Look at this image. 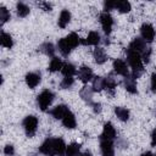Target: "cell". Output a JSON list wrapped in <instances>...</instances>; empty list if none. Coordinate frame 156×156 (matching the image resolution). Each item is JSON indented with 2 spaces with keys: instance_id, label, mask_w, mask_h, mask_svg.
I'll list each match as a JSON object with an SVG mask.
<instances>
[{
  "instance_id": "cell-19",
  "label": "cell",
  "mask_w": 156,
  "mask_h": 156,
  "mask_svg": "<svg viewBox=\"0 0 156 156\" xmlns=\"http://www.w3.org/2000/svg\"><path fill=\"white\" fill-rule=\"evenodd\" d=\"M61 72L63 73L65 77H73L77 73V69H76V67L71 62H65L63 66H62Z\"/></svg>"
},
{
  "instance_id": "cell-30",
  "label": "cell",
  "mask_w": 156,
  "mask_h": 156,
  "mask_svg": "<svg viewBox=\"0 0 156 156\" xmlns=\"http://www.w3.org/2000/svg\"><path fill=\"white\" fill-rule=\"evenodd\" d=\"M41 51H43L45 55H48V56H52V57H54L55 48H54V45H52L51 43H45V44L41 45Z\"/></svg>"
},
{
  "instance_id": "cell-38",
  "label": "cell",
  "mask_w": 156,
  "mask_h": 156,
  "mask_svg": "<svg viewBox=\"0 0 156 156\" xmlns=\"http://www.w3.org/2000/svg\"><path fill=\"white\" fill-rule=\"evenodd\" d=\"M151 89L152 91H156V73L151 74Z\"/></svg>"
},
{
  "instance_id": "cell-41",
  "label": "cell",
  "mask_w": 156,
  "mask_h": 156,
  "mask_svg": "<svg viewBox=\"0 0 156 156\" xmlns=\"http://www.w3.org/2000/svg\"><path fill=\"white\" fill-rule=\"evenodd\" d=\"M93 106H94V110H95V112H100V104H93Z\"/></svg>"
},
{
  "instance_id": "cell-8",
  "label": "cell",
  "mask_w": 156,
  "mask_h": 156,
  "mask_svg": "<svg viewBox=\"0 0 156 156\" xmlns=\"http://www.w3.org/2000/svg\"><path fill=\"white\" fill-rule=\"evenodd\" d=\"M100 149H101L102 156H115V149H113L112 140L101 139V141H100Z\"/></svg>"
},
{
  "instance_id": "cell-6",
  "label": "cell",
  "mask_w": 156,
  "mask_h": 156,
  "mask_svg": "<svg viewBox=\"0 0 156 156\" xmlns=\"http://www.w3.org/2000/svg\"><path fill=\"white\" fill-rule=\"evenodd\" d=\"M39 151L45 155V156H55V145H54V139H46L40 146H39Z\"/></svg>"
},
{
  "instance_id": "cell-12",
  "label": "cell",
  "mask_w": 156,
  "mask_h": 156,
  "mask_svg": "<svg viewBox=\"0 0 156 156\" xmlns=\"http://www.w3.org/2000/svg\"><path fill=\"white\" fill-rule=\"evenodd\" d=\"M26 83L30 89H34L40 83V74L35 72H30L26 74Z\"/></svg>"
},
{
  "instance_id": "cell-31",
  "label": "cell",
  "mask_w": 156,
  "mask_h": 156,
  "mask_svg": "<svg viewBox=\"0 0 156 156\" xmlns=\"http://www.w3.org/2000/svg\"><path fill=\"white\" fill-rule=\"evenodd\" d=\"M115 88H116V80H115L112 77L105 78V89H106V90H108L111 94H113Z\"/></svg>"
},
{
  "instance_id": "cell-13",
  "label": "cell",
  "mask_w": 156,
  "mask_h": 156,
  "mask_svg": "<svg viewBox=\"0 0 156 156\" xmlns=\"http://www.w3.org/2000/svg\"><path fill=\"white\" fill-rule=\"evenodd\" d=\"M68 112H69V110H68V107L66 105H57L56 107H54L51 110V115L56 119H62Z\"/></svg>"
},
{
  "instance_id": "cell-3",
  "label": "cell",
  "mask_w": 156,
  "mask_h": 156,
  "mask_svg": "<svg viewBox=\"0 0 156 156\" xmlns=\"http://www.w3.org/2000/svg\"><path fill=\"white\" fill-rule=\"evenodd\" d=\"M23 128L27 136H33L38 128V118L35 116H27L23 119Z\"/></svg>"
},
{
  "instance_id": "cell-27",
  "label": "cell",
  "mask_w": 156,
  "mask_h": 156,
  "mask_svg": "<svg viewBox=\"0 0 156 156\" xmlns=\"http://www.w3.org/2000/svg\"><path fill=\"white\" fill-rule=\"evenodd\" d=\"M80 151V145L77 144V143H73L71 145L67 146V150H66V155L67 156H78Z\"/></svg>"
},
{
  "instance_id": "cell-15",
  "label": "cell",
  "mask_w": 156,
  "mask_h": 156,
  "mask_svg": "<svg viewBox=\"0 0 156 156\" xmlns=\"http://www.w3.org/2000/svg\"><path fill=\"white\" fill-rule=\"evenodd\" d=\"M93 55H94V60H95V62L98 65H102L107 60V55H106V52H105V50L102 48H96L94 50Z\"/></svg>"
},
{
  "instance_id": "cell-16",
  "label": "cell",
  "mask_w": 156,
  "mask_h": 156,
  "mask_svg": "<svg viewBox=\"0 0 156 156\" xmlns=\"http://www.w3.org/2000/svg\"><path fill=\"white\" fill-rule=\"evenodd\" d=\"M71 21V12L68 10H62L61 13H60V17H58V27L61 28H66V26Z\"/></svg>"
},
{
  "instance_id": "cell-42",
  "label": "cell",
  "mask_w": 156,
  "mask_h": 156,
  "mask_svg": "<svg viewBox=\"0 0 156 156\" xmlns=\"http://www.w3.org/2000/svg\"><path fill=\"white\" fill-rule=\"evenodd\" d=\"M78 156H91V154H90L89 151H87V152H83V154H80V155H78Z\"/></svg>"
},
{
  "instance_id": "cell-10",
  "label": "cell",
  "mask_w": 156,
  "mask_h": 156,
  "mask_svg": "<svg viewBox=\"0 0 156 156\" xmlns=\"http://www.w3.org/2000/svg\"><path fill=\"white\" fill-rule=\"evenodd\" d=\"M128 49L134 50V51H136V52H139V54L141 55L147 48H146V43H145L144 39L135 38V39H133V41L129 44V48H128Z\"/></svg>"
},
{
  "instance_id": "cell-39",
  "label": "cell",
  "mask_w": 156,
  "mask_h": 156,
  "mask_svg": "<svg viewBox=\"0 0 156 156\" xmlns=\"http://www.w3.org/2000/svg\"><path fill=\"white\" fill-rule=\"evenodd\" d=\"M151 145L156 146V128L152 130V134H151Z\"/></svg>"
},
{
  "instance_id": "cell-2",
  "label": "cell",
  "mask_w": 156,
  "mask_h": 156,
  "mask_svg": "<svg viewBox=\"0 0 156 156\" xmlns=\"http://www.w3.org/2000/svg\"><path fill=\"white\" fill-rule=\"evenodd\" d=\"M52 100H54V94H52L50 90H43V91L38 95V99H37L38 106L40 107L41 111H46L48 107L51 105Z\"/></svg>"
},
{
  "instance_id": "cell-1",
  "label": "cell",
  "mask_w": 156,
  "mask_h": 156,
  "mask_svg": "<svg viewBox=\"0 0 156 156\" xmlns=\"http://www.w3.org/2000/svg\"><path fill=\"white\" fill-rule=\"evenodd\" d=\"M127 61H128V63H129V66L132 67V71H133L132 77L134 79L138 78L143 73V71H144L141 55L139 52L134 51V50L128 49V51H127Z\"/></svg>"
},
{
  "instance_id": "cell-14",
  "label": "cell",
  "mask_w": 156,
  "mask_h": 156,
  "mask_svg": "<svg viewBox=\"0 0 156 156\" xmlns=\"http://www.w3.org/2000/svg\"><path fill=\"white\" fill-rule=\"evenodd\" d=\"M54 145H55V155L62 156L63 154H66L67 145L65 144L63 139H61V138H55V139H54Z\"/></svg>"
},
{
  "instance_id": "cell-29",
  "label": "cell",
  "mask_w": 156,
  "mask_h": 156,
  "mask_svg": "<svg viewBox=\"0 0 156 156\" xmlns=\"http://www.w3.org/2000/svg\"><path fill=\"white\" fill-rule=\"evenodd\" d=\"M116 9H117L119 12H122V13H127V12L130 11V4H129L128 1H126V0L117 1V6H116Z\"/></svg>"
},
{
  "instance_id": "cell-22",
  "label": "cell",
  "mask_w": 156,
  "mask_h": 156,
  "mask_svg": "<svg viewBox=\"0 0 156 156\" xmlns=\"http://www.w3.org/2000/svg\"><path fill=\"white\" fill-rule=\"evenodd\" d=\"M62 61L58 58V57H52L51 61H50V65H49V71L50 72H57V71H61L62 69Z\"/></svg>"
},
{
  "instance_id": "cell-21",
  "label": "cell",
  "mask_w": 156,
  "mask_h": 156,
  "mask_svg": "<svg viewBox=\"0 0 156 156\" xmlns=\"http://www.w3.org/2000/svg\"><path fill=\"white\" fill-rule=\"evenodd\" d=\"M100 43V34L98 32H90L84 41V44L88 45H98Z\"/></svg>"
},
{
  "instance_id": "cell-9",
  "label": "cell",
  "mask_w": 156,
  "mask_h": 156,
  "mask_svg": "<svg viewBox=\"0 0 156 156\" xmlns=\"http://www.w3.org/2000/svg\"><path fill=\"white\" fill-rule=\"evenodd\" d=\"M113 69L119 76H123V77H128L129 76V72H128V68H127V63L121 58H117V60L113 61Z\"/></svg>"
},
{
  "instance_id": "cell-24",
  "label": "cell",
  "mask_w": 156,
  "mask_h": 156,
  "mask_svg": "<svg viewBox=\"0 0 156 156\" xmlns=\"http://www.w3.org/2000/svg\"><path fill=\"white\" fill-rule=\"evenodd\" d=\"M66 40H67V43L69 44V46L72 49H74L76 46H78V44L80 43V39H79V37H78L77 33H69L66 37Z\"/></svg>"
},
{
  "instance_id": "cell-20",
  "label": "cell",
  "mask_w": 156,
  "mask_h": 156,
  "mask_svg": "<svg viewBox=\"0 0 156 156\" xmlns=\"http://www.w3.org/2000/svg\"><path fill=\"white\" fill-rule=\"evenodd\" d=\"M0 44L4 46V48H7V49H11L12 45H13V40H12V37L9 34V33H5L2 32L1 35H0Z\"/></svg>"
},
{
  "instance_id": "cell-35",
  "label": "cell",
  "mask_w": 156,
  "mask_h": 156,
  "mask_svg": "<svg viewBox=\"0 0 156 156\" xmlns=\"http://www.w3.org/2000/svg\"><path fill=\"white\" fill-rule=\"evenodd\" d=\"M116 6H117V1H106V2L104 4L105 12H107V11H110V10L116 9Z\"/></svg>"
},
{
  "instance_id": "cell-25",
  "label": "cell",
  "mask_w": 156,
  "mask_h": 156,
  "mask_svg": "<svg viewBox=\"0 0 156 156\" xmlns=\"http://www.w3.org/2000/svg\"><path fill=\"white\" fill-rule=\"evenodd\" d=\"M115 113L123 122L124 121H128V118H129V111L126 107H116L115 108Z\"/></svg>"
},
{
  "instance_id": "cell-26",
  "label": "cell",
  "mask_w": 156,
  "mask_h": 156,
  "mask_svg": "<svg viewBox=\"0 0 156 156\" xmlns=\"http://www.w3.org/2000/svg\"><path fill=\"white\" fill-rule=\"evenodd\" d=\"M104 88H105V78H102V77H95L93 79V90L94 91H100Z\"/></svg>"
},
{
  "instance_id": "cell-36",
  "label": "cell",
  "mask_w": 156,
  "mask_h": 156,
  "mask_svg": "<svg viewBox=\"0 0 156 156\" xmlns=\"http://www.w3.org/2000/svg\"><path fill=\"white\" fill-rule=\"evenodd\" d=\"M141 55H143V57H141V58H143V61L147 63V62L150 61V55H151V50H150V49L147 48V49H146V50H145V51H144V52H143Z\"/></svg>"
},
{
  "instance_id": "cell-7",
  "label": "cell",
  "mask_w": 156,
  "mask_h": 156,
  "mask_svg": "<svg viewBox=\"0 0 156 156\" xmlns=\"http://www.w3.org/2000/svg\"><path fill=\"white\" fill-rule=\"evenodd\" d=\"M116 136V129L112 126L111 122H106L104 124V129H102V134L100 136V139H105V140H113Z\"/></svg>"
},
{
  "instance_id": "cell-17",
  "label": "cell",
  "mask_w": 156,
  "mask_h": 156,
  "mask_svg": "<svg viewBox=\"0 0 156 156\" xmlns=\"http://www.w3.org/2000/svg\"><path fill=\"white\" fill-rule=\"evenodd\" d=\"M57 48H58L60 52H61L63 56H68L69 52L72 51V48H71L69 44L67 43L66 38H62V39H60V40L57 41Z\"/></svg>"
},
{
  "instance_id": "cell-43",
  "label": "cell",
  "mask_w": 156,
  "mask_h": 156,
  "mask_svg": "<svg viewBox=\"0 0 156 156\" xmlns=\"http://www.w3.org/2000/svg\"><path fill=\"white\" fill-rule=\"evenodd\" d=\"M141 156H154V155H152V154H151L150 151H146V152H144V154H143Z\"/></svg>"
},
{
  "instance_id": "cell-23",
  "label": "cell",
  "mask_w": 156,
  "mask_h": 156,
  "mask_svg": "<svg viewBox=\"0 0 156 156\" xmlns=\"http://www.w3.org/2000/svg\"><path fill=\"white\" fill-rule=\"evenodd\" d=\"M124 87H126L127 91H129L130 94H135L136 93V84H135V79L133 77H126Z\"/></svg>"
},
{
  "instance_id": "cell-4",
  "label": "cell",
  "mask_w": 156,
  "mask_h": 156,
  "mask_svg": "<svg viewBox=\"0 0 156 156\" xmlns=\"http://www.w3.org/2000/svg\"><path fill=\"white\" fill-rule=\"evenodd\" d=\"M100 23L102 27V30L105 32V34H110L112 30V26H113V18L108 12H102L100 15Z\"/></svg>"
},
{
  "instance_id": "cell-34",
  "label": "cell",
  "mask_w": 156,
  "mask_h": 156,
  "mask_svg": "<svg viewBox=\"0 0 156 156\" xmlns=\"http://www.w3.org/2000/svg\"><path fill=\"white\" fill-rule=\"evenodd\" d=\"M91 93H93V89H88V88H83L80 90V96L85 100V101H89L90 102V99H91Z\"/></svg>"
},
{
  "instance_id": "cell-40",
  "label": "cell",
  "mask_w": 156,
  "mask_h": 156,
  "mask_svg": "<svg viewBox=\"0 0 156 156\" xmlns=\"http://www.w3.org/2000/svg\"><path fill=\"white\" fill-rule=\"evenodd\" d=\"M41 6L45 9V11H50V10H51V5H50V4H48V2H43V4H41Z\"/></svg>"
},
{
  "instance_id": "cell-18",
  "label": "cell",
  "mask_w": 156,
  "mask_h": 156,
  "mask_svg": "<svg viewBox=\"0 0 156 156\" xmlns=\"http://www.w3.org/2000/svg\"><path fill=\"white\" fill-rule=\"evenodd\" d=\"M62 123H63V126H65L66 128H68V129H73V128L76 127V124H77L74 115L69 111V112L62 118Z\"/></svg>"
},
{
  "instance_id": "cell-33",
  "label": "cell",
  "mask_w": 156,
  "mask_h": 156,
  "mask_svg": "<svg viewBox=\"0 0 156 156\" xmlns=\"http://www.w3.org/2000/svg\"><path fill=\"white\" fill-rule=\"evenodd\" d=\"M73 82H74L73 77H65V78L62 79V82H61V88L68 89V88H71V87L73 85Z\"/></svg>"
},
{
  "instance_id": "cell-37",
  "label": "cell",
  "mask_w": 156,
  "mask_h": 156,
  "mask_svg": "<svg viewBox=\"0 0 156 156\" xmlns=\"http://www.w3.org/2000/svg\"><path fill=\"white\" fill-rule=\"evenodd\" d=\"M4 152H5V155H7V156H12L13 154H15V149H13V146L12 145H6L5 146V149H4Z\"/></svg>"
},
{
  "instance_id": "cell-32",
  "label": "cell",
  "mask_w": 156,
  "mask_h": 156,
  "mask_svg": "<svg viewBox=\"0 0 156 156\" xmlns=\"http://www.w3.org/2000/svg\"><path fill=\"white\" fill-rule=\"evenodd\" d=\"M0 20H1V24H4L10 20V12L6 7H0Z\"/></svg>"
},
{
  "instance_id": "cell-5",
  "label": "cell",
  "mask_w": 156,
  "mask_h": 156,
  "mask_svg": "<svg viewBox=\"0 0 156 156\" xmlns=\"http://www.w3.org/2000/svg\"><path fill=\"white\" fill-rule=\"evenodd\" d=\"M140 33H141V37L145 41H149L151 43L154 39H155V29L154 27L150 24V23H144L140 28Z\"/></svg>"
},
{
  "instance_id": "cell-11",
  "label": "cell",
  "mask_w": 156,
  "mask_h": 156,
  "mask_svg": "<svg viewBox=\"0 0 156 156\" xmlns=\"http://www.w3.org/2000/svg\"><path fill=\"white\" fill-rule=\"evenodd\" d=\"M78 77L83 83H88L89 80L93 79V71L90 67L87 66H82L78 71Z\"/></svg>"
},
{
  "instance_id": "cell-28",
  "label": "cell",
  "mask_w": 156,
  "mask_h": 156,
  "mask_svg": "<svg viewBox=\"0 0 156 156\" xmlns=\"http://www.w3.org/2000/svg\"><path fill=\"white\" fill-rule=\"evenodd\" d=\"M16 11H17V15L20 17H26L29 13V7L23 2H18L16 5Z\"/></svg>"
}]
</instances>
